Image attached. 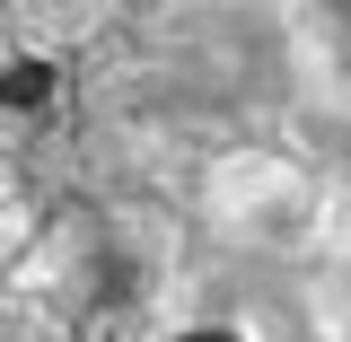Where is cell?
<instances>
[{
    "mask_svg": "<svg viewBox=\"0 0 351 342\" xmlns=\"http://www.w3.org/2000/svg\"><path fill=\"white\" fill-rule=\"evenodd\" d=\"M307 175L281 158V149H228L202 167V211L211 219H263V211H299Z\"/></svg>",
    "mask_w": 351,
    "mask_h": 342,
    "instance_id": "6da1fadb",
    "label": "cell"
},
{
    "mask_svg": "<svg viewBox=\"0 0 351 342\" xmlns=\"http://www.w3.org/2000/svg\"><path fill=\"white\" fill-rule=\"evenodd\" d=\"M0 106H9V114H44V106H53V62H36V53L9 62V71H0Z\"/></svg>",
    "mask_w": 351,
    "mask_h": 342,
    "instance_id": "7a4b0ae2",
    "label": "cell"
},
{
    "mask_svg": "<svg viewBox=\"0 0 351 342\" xmlns=\"http://www.w3.org/2000/svg\"><path fill=\"white\" fill-rule=\"evenodd\" d=\"M184 342H255V334H246V325H193Z\"/></svg>",
    "mask_w": 351,
    "mask_h": 342,
    "instance_id": "3957f363",
    "label": "cell"
}]
</instances>
